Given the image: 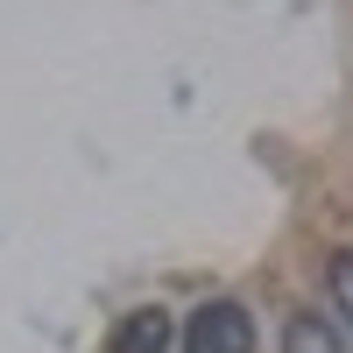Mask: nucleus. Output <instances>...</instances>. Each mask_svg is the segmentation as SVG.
I'll return each instance as SVG.
<instances>
[{"label":"nucleus","mask_w":353,"mask_h":353,"mask_svg":"<svg viewBox=\"0 0 353 353\" xmlns=\"http://www.w3.org/2000/svg\"><path fill=\"white\" fill-rule=\"evenodd\" d=\"M283 353H353V346L325 311H290L283 318Z\"/></svg>","instance_id":"obj_3"},{"label":"nucleus","mask_w":353,"mask_h":353,"mask_svg":"<svg viewBox=\"0 0 353 353\" xmlns=\"http://www.w3.org/2000/svg\"><path fill=\"white\" fill-rule=\"evenodd\" d=\"M325 297H332V311L353 325V248H346V254H332V269H325Z\"/></svg>","instance_id":"obj_4"},{"label":"nucleus","mask_w":353,"mask_h":353,"mask_svg":"<svg viewBox=\"0 0 353 353\" xmlns=\"http://www.w3.org/2000/svg\"><path fill=\"white\" fill-rule=\"evenodd\" d=\"M176 339H184V353H254V318H248V304L212 297L191 311V325Z\"/></svg>","instance_id":"obj_1"},{"label":"nucleus","mask_w":353,"mask_h":353,"mask_svg":"<svg viewBox=\"0 0 353 353\" xmlns=\"http://www.w3.org/2000/svg\"><path fill=\"white\" fill-rule=\"evenodd\" d=\"M170 346H176V318L163 304H141L106 332V353H170Z\"/></svg>","instance_id":"obj_2"}]
</instances>
